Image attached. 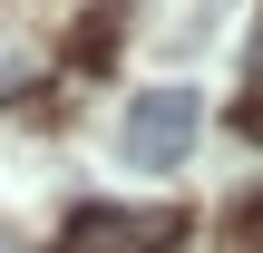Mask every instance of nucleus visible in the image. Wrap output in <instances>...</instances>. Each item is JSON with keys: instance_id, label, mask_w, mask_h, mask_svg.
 I'll list each match as a JSON object with an SVG mask.
<instances>
[{"instance_id": "obj_4", "label": "nucleus", "mask_w": 263, "mask_h": 253, "mask_svg": "<svg viewBox=\"0 0 263 253\" xmlns=\"http://www.w3.org/2000/svg\"><path fill=\"white\" fill-rule=\"evenodd\" d=\"M234 127L263 137V39H254V78H244V98H234Z\"/></svg>"}, {"instance_id": "obj_2", "label": "nucleus", "mask_w": 263, "mask_h": 253, "mask_svg": "<svg viewBox=\"0 0 263 253\" xmlns=\"http://www.w3.org/2000/svg\"><path fill=\"white\" fill-rule=\"evenodd\" d=\"M185 244V215L176 205H78L68 215V234H59V253H176Z\"/></svg>"}, {"instance_id": "obj_5", "label": "nucleus", "mask_w": 263, "mask_h": 253, "mask_svg": "<svg viewBox=\"0 0 263 253\" xmlns=\"http://www.w3.org/2000/svg\"><path fill=\"white\" fill-rule=\"evenodd\" d=\"M0 253H10V234H0Z\"/></svg>"}, {"instance_id": "obj_1", "label": "nucleus", "mask_w": 263, "mask_h": 253, "mask_svg": "<svg viewBox=\"0 0 263 253\" xmlns=\"http://www.w3.org/2000/svg\"><path fill=\"white\" fill-rule=\"evenodd\" d=\"M195 127H205V98H195V88H137L127 117H117V156H127L137 176H166V166L195 146Z\"/></svg>"}, {"instance_id": "obj_3", "label": "nucleus", "mask_w": 263, "mask_h": 253, "mask_svg": "<svg viewBox=\"0 0 263 253\" xmlns=\"http://www.w3.org/2000/svg\"><path fill=\"white\" fill-rule=\"evenodd\" d=\"M117 29H127V10H88L78 39H68V59H78V68H107V59H117Z\"/></svg>"}]
</instances>
